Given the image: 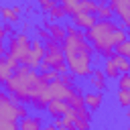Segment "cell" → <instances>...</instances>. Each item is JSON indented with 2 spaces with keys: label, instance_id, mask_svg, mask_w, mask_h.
Masks as SVG:
<instances>
[{
  "label": "cell",
  "instance_id": "6da1fadb",
  "mask_svg": "<svg viewBox=\"0 0 130 130\" xmlns=\"http://www.w3.org/2000/svg\"><path fill=\"white\" fill-rule=\"evenodd\" d=\"M67 28V37L61 43L63 53H65V63L69 67V73L75 75L77 79H89L91 71H93V47L87 43L85 32H81L79 28H75L71 22L65 24Z\"/></svg>",
  "mask_w": 130,
  "mask_h": 130
},
{
  "label": "cell",
  "instance_id": "7a4b0ae2",
  "mask_svg": "<svg viewBox=\"0 0 130 130\" xmlns=\"http://www.w3.org/2000/svg\"><path fill=\"white\" fill-rule=\"evenodd\" d=\"M51 83L47 73H37L35 69H30L28 65H20L14 75L10 77V81H6L2 87L4 91L18 104H28Z\"/></svg>",
  "mask_w": 130,
  "mask_h": 130
},
{
  "label": "cell",
  "instance_id": "3957f363",
  "mask_svg": "<svg viewBox=\"0 0 130 130\" xmlns=\"http://www.w3.org/2000/svg\"><path fill=\"white\" fill-rule=\"evenodd\" d=\"M85 39L100 57L110 59L114 55V47L126 41L128 32L124 26L116 24L114 20H98L89 30H85Z\"/></svg>",
  "mask_w": 130,
  "mask_h": 130
},
{
  "label": "cell",
  "instance_id": "277c9868",
  "mask_svg": "<svg viewBox=\"0 0 130 130\" xmlns=\"http://www.w3.org/2000/svg\"><path fill=\"white\" fill-rule=\"evenodd\" d=\"M49 69H55L61 75L63 73H69V67L65 63L63 47H61V43H55L53 39H49L45 43V57H43V63H41V73H45Z\"/></svg>",
  "mask_w": 130,
  "mask_h": 130
},
{
  "label": "cell",
  "instance_id": "5b68a950",
  "mask_svg": "<svg viewBox=\"0 0 130 130\" xmlns=\"http://www.w3.org/2000/svg\"><path fill=\"white\" fill-rule=\"evenodd\" d=\"M30 45H32V39L28 37V32H14L8 37V43H6V53L12 55L14 59H18L20 65H28V59H30Z\"/></svg>",
  "mask_w": 130,
  "mask_h": 130
},
{
  "label": "cell",
  "instance_id": "8992f818",
  "mask_svg": "<svg viewBox=\"0 0 130 130\" xmlns=\"http://www.w3.org/2000/svg\"><path fill=\"white\" fill-rule=\"evenodd\" d=\"M108 4L114 10V14L120 16L122 26L124 28H130V0H110Z\"/></svg>",
  "mask_w": 130,
  "mask_h": 130
},
{
  "label": "cell",
  "instance_id": "52a82bcc",
  "mask_svg": "<svg viewBox=\"0 0 130 130\" xmlns=\"http://www.w3.org/2000/svg\"><path fill=\"white\" fill-rule=\"evenodd\" d=\"M49 89H51V98L53 100H69L73 93H75V89H77V83L71 87V85H65L61 79H57V81H51V85H49Z\"/></svg>",
  "mask_w": 130,
  "mask_h": 130
},
{
  "label": "cell",
  "instance_id": "ba28073f",
  "mask_svg": "<svg viewBox=\"0 0 130 130\" xmlns=\"http://www.w3.org/2000/svg\"><path fill=\"white\" fill-rule=\"evenodd\" d=\"M71 116H73V130H91V112L87 108L83 110H73L71 108Z\"/></svg>",
  "mask_w": 130,
  "mask_h": 130
},
{
  "label": "cell",
  "instance_id": "9c48e42d",
  "mask_svg": "<svg viewBox=\"0 0 130 130\" xmlns=\"http://www.w3.org/2000/svg\"><path fill=\"white\" fill-rule=\"evenodd\" d=\"M43 57H45V43L37 37H32V45H30V59H28V67L30 69H37L41 67L43 63Z\"/></svg>",
  "mask_w": 130,
  "mask_h": 130
},
{
  "label": "cell",
  "instance_id": "30bf717a",
  "mask_svg": "<svg viewBox=\"0 0 130 130\" xmlns=\"http://www.w3.org/2000/svg\"><path fill=\"white\" fill-rule=\"evenodd\" d=\"M0 18L8 24H20L22 20V6L14 4V6H0Z\"/></svg>",
  "mask_w": 130,
  "mask_h": 130
},
{
  "label": "cell",
  "instance_id": "8fae6325",
  "mask_svg": "<svg viewBox=\"0 0 130 130\" xmlns=\"http://www.w3.org/2000/svg\"><path fill=\"white\" fill-rule=\"evenodd\" d=\"M43 26L47 28L49 37L55 41V43H63L65 37H67V28L61 24V22H51L49 18H43Z\"/></svg>",
  "mask_w": 130,
  "mask_h": 130
},
{
  "label": "cell",
  "instance_id": "7c38bea8",
  "mask_svg": "<svg viewBox=\"0 0 130 130\" xmlns=\"http://www.w3.org/2000/svg\"><path fill=\"white\" fill-rule=\"evenodd\" d=\"M83 100H85V108L89 112H98L102 110L104 106V91H95V89H89L83 93Z\"/></svg>",
  "mask_w": 130,
  "mask_h": 130
},
{
  "label": "cell",
  "instance_id": "4fadbf2b",
  "mask_svg": "<svg viewBox=\"0 0 130 130\" xmlns=\"http://www.w3.org/2000/svg\"><path fill=\"white\" fill-rule=\"evenodd\" d=\"M95 14H87V12H79L75 16H71V24L79 30H89L93 24H95Z\"/></svg>",
  "mask_w": 130,
  "mask_h": 130
},
{
  "label": "cell",
  "instance_id": "5bb4252c",
  "mask_svg": "<svg viewBox=\"0 0 130 130\" xmlns=\"http://www.w3.org/2000/svg\"><path fill=\"white\" fill-rule=\"evenodd\" d=\"M16 104L18 102H14L10 95L0 104V120H10V122H16L18 120V116H16Z\"/></svg>",
  "mask_w": 130,
  "mask_h": 130
},
{
  "label": "cell",
  "instance_id": "9a60e30c",
  "mask_svg": "<svg viewBox=\"0 0 130 130\" xmlns=\"http://www.w3.org/2000/svg\"><path fill=\"white\" fill-rule=\"evenodd\" d=\"M45 126V118H43V114H28L26 118H22L20 122H18V128L20 130H41Z\"/></svg>",
  "mask_w": 130,
  "mask_h": 130
},
{
  "label": "cell",
  "instance_id": "2e32d148",
  "mask_svg": "<svg viewBox=\"0 0 130 130\" xmlns=\"http://www.w3.org/2000/svg\"><path fill=\"white\" fill-rule=\"evenodd\" d=\"M89 85H91L95 91H106V89H108V77H106L104 69H95V67H93V71H91V75H89Z\"/></svg>",
  "mask_w": 130,
  "mask_h": 130
},
{
  "label": "cell",
  "instance_id": "e0dca14e",
  "mask_svg": "<svg viewBox=\"0 0 130 130\" xmlns=\"http://www.w3.org/2000/svg\"><path fill=\"white\" fill-rule=\"evenodd\" d=\"M69 110H71V106H69L65 100H51L49 106H47V114L53 116V118H61V116H65Z\"/></svg>",
  "mask_w": 130,
  "mask_h": 130
},
{
  "label": "cell",
  "instance_id": "ac0fdd59",
  "mask_svg": "<svg viewBox=\"0 0 130 130\" xmlns=\"http://www.w3.org/2000/svg\"><path fill=\"white\" fill-rule=\"evenodd\" d=\"M14 75V69L10 67V63H8V59H6V55L4 57H0V85H4L6 81H10V77Z\"/></svg>",
  "mask_w": 130,
  "mask_h": 130
},
{
  "label": "cell",
  "instance_id": "d6986e66",
  "mask_svg": "<svg viewBox=\"0 0 130 130\" xmlns=\"http://www.w3.org/2000/svg\"><path fill=\"white\" fill-rule=\"evenodd\" d=\"M104 73H106L108 79H118V77L122 75L120 69L116 67V63H114L112 59H106V61H104Z\"/></svg>",
  "mask_w": 130,
  "mask_h": 130
},
{
  "label": "cell",
  "instance_id": "ffe728a7",
  "mask_svg": "<svg viewBox=\"0 0 130 130\" xmlns=\"http://www.w3.org/2000/svg\"><path fill=\"white\" fill-rule=\"evenodd\" d=\"M98 16H100V20H112L114 18V10L110 8V4L108 2H98V12H95Z\"/></svg>",
  "mask_w": 130,
  "mask_h": 130
},
{
  "label": "cell",
  "instance_id": "44dd1931",
  "mask_svg": "<svg viewBox=\"0 0 130 130\" xmlns=\"http://www.w3.org/2000/svg\"><path fill=\"white\" fill-rule=\"evenodd\" d=\"M114 63H116V67L120 69V73H130V59H126V57H122V55H112L110 57Z\"/></svg>",
  "mask_w": 130,
  "mask_h": 130
},
{
  "label": "cell",
  "instance_id": "7402d4cb",
  "mask_svg": "<svg viewBox=\"0 0 130 130\" xmlns=\"http://www.w3.org/2000/svg\"><path fill=\"white\" fill-rule=\"evenodd\" d=\"M116 102H118L120 108L128 110V108H130V91H128V89H118V91H116Z\"/></svg>",
  "mask_w": 130,
  "mask_h": 130
},
{
  "label": "cell",
  "instance_id": "603a6c76",
  "mask_svg": "<svg viewBox=\"0 0 130 130\" xmlns=\"http://www.w3.org/2000/svg\"><path fill=\"white\" fill-rule=\"evenodd\" d=\"M79 12L95 14L98 12V2L95 0H79Z\"/></svg>",
  "mask_w": 130,
  "mask_h": 130
},
{
  "label": "cell",
  "instance_id": "cb8c5ba5",
  "mask_svg": "<svg viewBox=\"0 0 130 130\" xmlns=\"http://www.w3.org/2000/svg\"><path fill=\"white\" fill-rule=\"evenodd\" d=\"M65 16H67V14H65V10H63L61 4H57V6L51 8V12H49V20H51V22H61Z\"/></svg>",
  "mask_w": 130,
  "mask_h": 130
},
{
  "label": "cell",
  "instance_id": "d4e9b609",
  "mask_svg": "<svg viewBox=\"0 0 130 130\" xmlns=\"http://www.w3.org/2000/svg\"><path fill=\"white\" fill-rule=\"evenodd\" d=\"M114 53H116V55H122V57H126V59H130V37H128L126 41H122L120 45H116V47H114Z\"/></svg>",
  "mask_w": 130,
  "mask_h": 130
},
{
  "label": "cell",
  "instance_id": "484cf974",
  "mask_svg": "<svg viewBox=\"0 0 130 130\" xmlns=\"http://www.w3.org/2000/svg\"><path fill=\"white\" fill-rule=\"evenodd\" d=\"M116 83H118V89H128L130 91V73H122L116 79Z\"/></svg>",
  "mask_w": 130,
  "mask_h": 130
},
{
  "label": "cell",
  "instance_id": "4316f807",
  "mask_svg": "<svg viewBox=\"0 0 130 130\" xmlns=\"http://www.w3.org/2000/svg\"><path fill=\"white\" fill-rule=\"evenodd\" d=\"M37 2H39L41 10H43V12H47V14L51 12V8H55V6H57V0H37Z\"/></svg>",
  "mask_w": 130,
  "mask_h": 130
},
{
  "label": "cell",
  "instance_id": "83f0119b",
  "mask_svg": "<svg viewBox=\"0 0 130 130\" xmlns=\"http://www.w3.org/2000/svg\"><path fill=\"white\" fill-rule=\"evenodd\" d=\"M6 39H8V35H6V30H4V26L0 24V57L6 55V43H4Z\"/></svg>",
  "mask_w": 130,
  "mask_h": 130
},
{
  "label": "cell",
  "instance_id": "f1b7e54d",
  "mask_svg": "<svg viewBox=\"0 0 130 130\" xmlns=\"http://www.w3.org/2000/svg\"><path fill=\"white\" fill-rule=\"evenodd\" d=\"M35 37H37V39H41V41H43V43H47V41H49V39H51V37H49V32H47V28H45V26H37V28H35Z\"/></svg>",
  "mask_w": 130,
  "mask_h": 130
},
{
  "label": "cell",
  "instance_id": "f546056e",
  "mask_svg": "<svg viewBox=\"0 0 130 130\" xmlns=\"http://www.w3.org/2000/svg\"><path fill=\"white\" fill-rule=\"evenodd\" d=\"M16 116H18V120L26 118L28 116V106L26 104H16Z\"/></svg>",
  "mask_w": 130,
  "mask_h": 130
},
{
  "label": "cell",
  "instance_id": "4dcf8cb0",
  "mask_svg": "<svg viewBox=\"0 0 130 130\" xmlns=\"http://www.w3.org/2000/svg\"><path fill=\"white\" fill-rule=\"evenodd\" d=\"M0 130H20L16 122H10V120H0Z\"/></svg>",
  "mask_w": 130,
  "mask_h": 130
},
{
  "label": "cell",
  "instance_id": "1f68e13d",
  "mask_svg": "<svg viewBox=\"0 0 130 130\" xmlns=\"http://www.w3.org/2000/svg\"><path fill=\"white\" fill-rule=\"evenodd\" d=\"M28 30H30V22H28V20L20 22V32H28Z\"/></svg>",
  "mask_w": 130,
  "mask_h": 130
},
{
  "label": "cell",
  "instance_id": "d6a6232c",
  "mask_svg": "<svg viewBox=\"0 0 130 130\" xmlns=\"http://www.w3.org/2000/svg\"><path fill=\"white\" fill-rule=\"evenodd\" d=\"M41 130H57V126H55V124H45Z\"/></svg>",
  "mask_w": 130,
  "mask_h": 130
},
{
  "label": "cell",
  "instance_id": "836d02e7",
  "mask_svg": "<svg viewBox=\"0 0 130 130\" xmlns=\"http://www.w3.org/2000/svg\"><path fill=\"white\" fill-rule=\"evenodd\" d=\"M6 98H8V93H6V91H4V89H0V104H2V102H4V100H6Z\"/></svg>",
  "mask_w": 130,
  "mask_h": 130
},
{
  "label": "cell",
  "instance_id": "e575fe53",
  "mask_svg": "<svg viewBox=\"0 0 130 130\" xmlns=\"http://www.w3.org/2000/svg\"><path fill=\"white\" fill-rule=\"evenodd\" d=\"M124 116H126V118H128V120H130V108H128V110H126V112H124Z\"/></svg>",
  "mask_w": 130,
  "mask_h": 130
},
{
  "label": "cell",
  "instance_id": "d590c367",
  "mask_svg": "<svg viewBox=\"0 0 130 130\" xmlns=\"http://www.w3.org/2000/svg\"><path fill=\"white\" fill-rule=\"evenodd\" d=\"M124 130H130V120H128V124H126V128Z\"/></svg>",
  "mask_w": 130,
  "mask_h": 130
},
{
  "label": "cell",
  "instance_id": "8d00e7d4",
  "mask_svg": "<svg viewBox=\"0 0 130 130\" xmlns=\"http://www.w3.org/2000/svg\"><path fill=\"white\" fill-rule=\"evenodd\" d=\"M57 130H67V128H57Z\"/></svg>",
  "mask_w": 130,
  "mask_h": 130
}]
</instances>
